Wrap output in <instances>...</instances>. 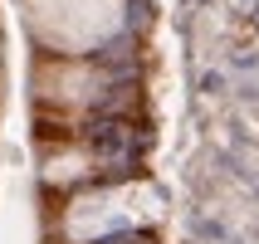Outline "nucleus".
Returning <instances> with one entry per match:
<instances>
[{"instance_id": "1", "label": "nucleus", "mask_w": 259, "mask_h": 244, "mask_svg": "<svg viewBox=\"0 0 259 244\" xmlns=\"http://www.w3.org/2000/svg\"><path fill=\"white\" fill-rule=\"evenodd\" d=\"M127 20L122 0H25V25L44 54H93Z\"/></svg>"}]
</instances>
